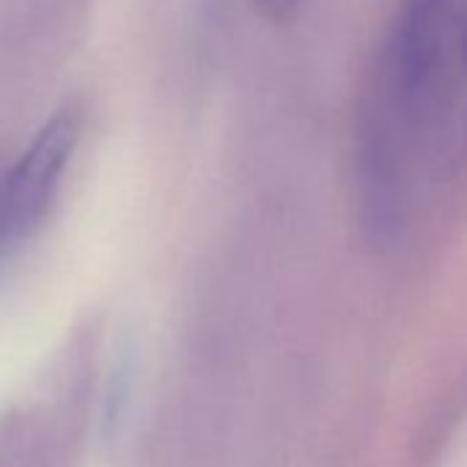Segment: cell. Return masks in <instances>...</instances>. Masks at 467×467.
<instances>
[{"instance_id":"6da1fadb","label":"cell","mask_w":467,"mask_h":467,"mask_svg":"<svg viewBox=\"0 0 467 467\" xmlns=\"http://www.w3.org/2000/svg\"><path fill=\"white\" fill-rule=\"evenodd\" d=\"M467 162V0H399L358 132L363 225L399 245Z\"/></svg>"},{"instance_id":"7a4b0ae2","label":"cell","mask_w":467,"mask_h":467,"mask_svg":"<svg viewBox=\"0 0 467 467\" xmlns=\"http://www.w3.org/2000/svg\"><path fill=\"white\" fill-rule=\"evenodd\" d=\"M78 143V119L56 113L28 143L0 184V243L26 240L47 214Z\"/></svg>"},{"instance_id":"3957f363","label":"cell","mask_w":467,"mask_h":467,"mask_svg":"<svg viewBox=\"0 0 467 467\" xmlns=\"http://www.w3.org/2000/svg\"><path fill=\"white\" fill-rule=\"evenodd\" d=\"M251 4H254V9L265 20H270V23H289V20H295L303 12V6L308 4V0H251Z\"/></svg>"}]
</instances>
